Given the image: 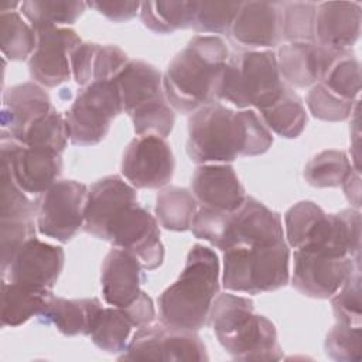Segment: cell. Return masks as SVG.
Segmentation results:
<instances>
[{
	"label": "cell",
	"instance_id": "f1b7e54d",
	"mask_svg": "<svg viewBox=\"0 0 362 362\" xmlns=\"http://www.w3.org/2000/svg\"><path fill=\"white\" fill-rule=\"evenodd\" d=\"M197 199L192 192L181 187H167L157 194L156 216L160 225L173 232H185L191 229L197 214Z\"/></svg>",
	"mask_w": 362,
	"mask_h": 362
},
{
	"label": "cell",
	"instance_id": "f6af8a7d",
	"mask_svg": "<svg viewBox=\"0 0 362 362\" xmlns=\"http://www.w3.org/2000/svg\"><path fill=\"white\" fill-rule=\"evenodd\" d=\"M348 201L358 209L361 206V177L358 170H352L341 185Z\"/></svg>",
	"mask_w": 362,
	"mask_h": 362
},
{
	"label": "cell",
	"instance_id": "83f0119b",
	"mask_svg": "<svg viewBox=\"0 0 362 362\" xmlns=\"http://www.w3.org/2000/svg\"><path fill=\"white\" fill-rule=\"evenodd\" d=\"M195 1H143L140 18L144 27L156 34H173L177 30L192 28Z\"/></svg>",
	"mask_w": 362,
	"mask_h": 362
},
{
	"label": "cell",
	"instance_id": "30bf717a",
	"mask_svg": "<svg viewBox=\"0 0 362 362\" xmlns=\"http://www.w3.org/2000/svg\"><path fill=\"white\" fill-rule=\"evenodd\" d=\"M92 236L129 252L139 260L143 270H154L163 264L164 245L158 223L146 208L139 205L137 197L116 205Z\"/></svg>",
	"mask_w": 362,
	"mask_h": 362
},
{
	"label": "cell",
	"instance_id": "ee69618b",
	"mask_svg": "<svg viewBox=\"0 0 362 362\" xmlns=\"http://www.w3.org/2000/svg\"><path fill=\"white\" fill-rule=\"evenodd\" d=\"M95 8L99 14L105 16L110 21L123 23L133 18L140 11V1H90L86 3Z\"/></svg>",
	"mask_w": 362,
	"mask_h": 362
},
{
	"label": "cell",
	"instance_id": "b9f144b4",
	"mask_svg": "<svg viewBox=\"0 0 362 362\" xmlns=\"http://www.w3.org/2000/svg\"><path fill=\"white\" fill-rule=\"evenodd\" d=\"M35 222L0 221L1 270L7 267L16 250L31 236H35Z\"/></svg>",
	"mask_w": 362,
	"mask_h": 362
},
{
	"label": "cell",
	"instance_id": "44dd1931",
	"mask_svg": "<svg viewBox=\"0 0 362 362\" xmlns=\"http://www.w3.org/2000/svg\"><path fill=\"white\" fill-rule=\"evenodd\" d=\"M339 51L317 42H286L276 55L280 76L286 85L294 88L313 86L320 82Z\"/></svg>",
	"mask_w": 362,
	"mask_h": 362
},
{
	"label": "cell",
	"instance_id": "7a4b0ae2",
	"mask_svg": "<svg viewBox=\"0 0 362 362\" xmlns=\"http://www.w3.org/2000/svg\"><path fill=\"white\" fill-rule=\"evenodd\" d=\"M229 49L218 35H195L167 65L163 89L170 106L192 115L198 109L218 102L216 92Z\"/></svg>",
	"mask_w": 362,
	"mask_h": 362
},
{
	"label": "cell",
	"instance_id": "3957f363",
	"mask_svg": "<svg viewBox=\"0 0 362 362\" xmlns=\"http://www.w3.org/2000/svg\"><path fill=\"white\" fill-rule=\"evenodd\" d=\"M218 293V256L211 247L195 243L187 255L185 266L178 279L158 297L160 322L185 331L204 328Z\"/></svg>",
	"mask_w": 362,
	"mask_h": 362
},
{
	"label": "cell",
	"instance_id": "60d3db41",
	"mask_svg": "<svg viewBox=\"0 0 362 362\" xmlns=\"http://www.w3.org/2000/svg\"><path fill=\"white\" fill-rule=\"evenodd\" d=\"M362 328L337 322L325 338V354L332 361L358 362L361 359Z\"/></svg>",
	"mask_w": 362,
	"mask_h": 362
},
{
	"label": "cell",
	"instance_id": "d4e9b609",
	"mask_svg": "<svg viewBox=\"0 0 362 362\" xmlns=\"http://www.w3.org/2000/svg\"><path fill=\"white\" fill-rule=\"evenodd\" d=\"M102 308L96 297L66 300L51 296L38 318L44 324H52L66 337L90 335Z\"/></svg>",
	"mask_w": 362,
	"mask_h": 362
},
{
	"label": "cell",
	"instance_id": "9a60e30c",
	"mask_svg": "<svg viewBox=\"0 0 362 362\" xmlns=\"http://www.w3.org/2000/svg\"><path fill=\"white\" fill-rule=\"evenodd\" d=\"M359 260L361 257L296 249L293 255V287L311 298H331L354 269L359 266Z\"/></svg>",
	"mask_w": 362,
	"mask_h": 362
},
{
	"label": "cell",
	"instance_id": "ac0fdd59",
	"mask_svg": "<svg viewBox=\"0 0 362 362\" xmlns=\"http://www.w3.org/2000/svg\"><path fill=\"white\" fill-rule=\"evenodd\" d=\"M64 264L65 253L61 246L31 236L16 250L7 267L1 270V277L10 283L52 291Z\"/></svg>",
	"mask_w": 362,
	"mask_h": 362
},
{
	"label": "cell",
	"instance_id": "5bb4252c",
	"mask_svg": "<svg viewBox=\"0 0 362 362\" xmlns=\"http://www.w3.org/2000/svg\"><path fill=\"white\" fill-rule=\"evenodd\" d=\"M1 165H4L13 181L30 195L44 194L62 173L61 154L28 147L0 132Z\"/></svg>",
	"mask_w": 362,
	"mask_h": 362
},
{
	"label": "cell",
	"instance_id": "e0dca14e",
	"mask_svg": "<svg viewBox=\"0 0 362 362\" xmlns=\"http://www.w3.org/2000/svg\"><path fill=\"white\" fill-rule=\"evenodd\" d=\"M122 174L134 188L158 189L165 187L175 170L174 154L160 136H137L126 147Z\"/></svg>",
	"mask_w": 362,
	"mask_h": 362
},
{
	"label": "cell",
	"instance_id": "8fae6325",
	"mask_svg": "<svg viewBox=\"0 0 362 362\" xmlns=\"http://www.w3.org/2000/svg\"><path fill=\"white\" fill-rule=\"evenodd\" d=\"M123 113L119 89L113 79L93 81L83 86L65 112L69 141L75 146L100 143L112 120Z\"/></svg>",
	"mask_w": 362,
	"mask_h": 362
},
{
	"label": "cell",
	"instance_id": "6da1fadb",
	"mask_svg": "<svg viewBox=\"0 0 362 362\" xmlns=\"http://www.w3.org/2000/svg\"><path fill=\"white\" fill-rule=\"evenodd\" d=\"M272 144V132L252 109L235 112L214 102L188 119L187 153L199 165L229 164L238 157L260 156Z\"/></svg>",
	"mask_w": 362,
	"mask_h": 362
},
{
	"label": "cell",
	"instance_id": "ffe728a7",
	"mask_svg": "<svg viewBox=\"0 0 362 362\" xmlns=\"http://www.w3.org/2000/svg\"><path fill=\"white\" fill-rule=\"evenodd\" d=\"M55 107L42 86L24 82L10 86L3 95L1 130L21 141L24 134Z\"/></svg>",
	"mask_w": 362,
	"mask_h": 362
},
{
	"label": "cell",
	"instance_id": "7402d4cb",
	"mask_svg": "<svg viewBox=\"0 0 362 362\" xmlns=\"http://www.w3.org/2000/svg\"><path fill=\"white\" fill-rule=\"evenodd\" d=\"M192 195L201 206L236 211L245 201V188L230 164H201L191 180Z\"/></svg>",
	"mask_w": 362,
	"mask_h": 362
},
{
	"label": "cell",
	"instance_id": "52a82bcc",
	"mask_svg": "<svg viewBox=\"0 0 362 362\" xmlns=\"http://www.w3.org/2000/svg\"><path fill=\"white\" fill-rule=\"evenodd\" d=\"M113 81L136 134L165 139L174 127L175 113L164 95L163 74L146 61L129 59Z\"/></svg>",
	"mask_w": 362,
	"mask_h": 362
},
{
	"label": "cell",
	"instance_id": "f35d334b",
	"mask_svg": "<svg viewBox=\"0 0 362 362\" xmlns=\"http://www.w3.org/2000/svg\"><path fill=\"white\" fill-rule=\"evenodd\" d=\"M0 221H23L37 223V204L18 188L4 165H1Z\"/></svg>",
	"mask_w": 362,
	"mask_h": 362
},
{
	"label": "cell",
	"instance_id": "2e32d148",
	"mask_svg": "<svg viewBox=\"0 0 362 362\" xmlns=\"http://www.w3.org/2000/svg\"><path fill=\"white\" fill-rule=\"evenodd\" d=\"M37 47L28 58L31 78L41 86L55 88L72 76L71 57L82 44L79 35L68 27L38 25Z\"/></svg>",
	"mask_w": 362,
	"mask_h": 362
},
{
	"label": "cell",
	"instance_id": "4316f807",
	"mask_svg": "<svg viewBox=\"0 0 362 362\" xmlns=\"http://www.w3.org/2000/svg\"><path fill=\"white\" fill-rule=\"evenodd\" d=\"M52 291L25 287L3 280L1 283V324L18 327L34 315H40Z\"/></svg>",
	"mask_w": 362,
	"mask_h": 362
},
{
	"label": "cell",
	"instance_id": "d6986e66",
	"mask_svg": "<svg viewBox=\"0 0 362 362\" xmlns=\"http://www.w3.org/2000/svg\"><path fill=\"white\" fill-rule=\"evenodd\" d=\"M228 35L235 44L256 51L257 48H274L280 45L283 40L281 3H240Z\"/></svg>",
	"mask_w": 362,
	"mask_h": 362
},
{
	"label": "cell",
	"instance_id": "9c48e42d",
	"mask_svg": "<svg viewBox=\"0 0 362 362\" xmlns=\"http://www.w3.org/2000/svg\"><path fill=\"white\" fill-rule=\"evenodd\" d=\"M290 249L286 240L270 246L232 247L223 252L222 284L226 290L260 294L288 283Z\"/></svg>",
	"mask_w": 362,
	"mask_h": 362
},
{
	"label": "cell",
	"instance_id": "f546056e",
	"mask_svg": "<svg viewBox=\"0 0 362 362\" xmlns=\"http://www.w3.org/2000/svg\"><path fill=\"white\" fill-rule=\"evenodd\" d=\"M134 324L129 314L119 307H103L90 331L92 342L107 354H123Z\"/></svg>",
	"mask_w": 362,
	"mask_h": 362
},
{
	"label": "cell",
	"instance_id": "8d00e7d4",
	"mask_svg": "<svg viewBox=\"0 0 362 362\" xmlns=\"http://www.w3.org/2000/svg\"><path fill=\"white\" fill-rule=\"evenodd\" d=\"M239 7V1H195L192 30L204 35L229 34Z\"/></svg>",
	"mask_w": 362,
	"mask_h": 362
},
{
	"label": "cell",
	"instance_id": "484cf974",
	"mask_svg": "<svg viewBox=\"0 0 362 362\" xmlns=\"http://www.w3.org/2000/svg\"><path fill=\"white\" fill-rule=\"evenodd\" d=\"M266 127L284 139L298 137L307 124V113L301 98L288 85L267 107L259 110Z\"/></svg>",
	"mask_w": 362,
	"mask_h": 362
},
{
	"label": "cell",
	"instance_id": "e575fe53",
	"mask_svg": "<svg viewBox=\"0 0 362 362\" xmlns=\"http://www.w3.org/2000/svg\"><path fill=\"white\" fill-rule=\"evenodd\" d=\"M317 4L311 1L281 3V37L287 42H315Z\"/></svg>",
	"mask_w": 362,
	"mask_h": 362
},
{
	"label": "cell",
	"instance_id": "4dcf8cb0",
	"mask_svg": "<svg viewBox=\"0 0 362 362\" xmlns=\"http://www.w3.org/2000/svg\"><path fill=\"white\" fill-rule=\"evenodd\" d=\"M37 47V33L17 11L0 13V48L10 61L30 58Z\"/></svg>",
	"mask_w": 362,
	"mask_h": 362
},
{
	"label": "cell",
	"instance_id": "cb8c5ba5",
	"mask_svg": "<svg viewBox=\"0 0 362 362\" xmlns=\"http://www.w3.org/2000/svg\"><path fill=\"white\" fill-rule=\"evenodd\" d=\"M362 8L355 1L317 4L315 42L332 49H351L361 34Z\"/></svg>",
	"mask_w": 362,
	"mask_h": 362
},
{
	"label": "cell",
	"instance_id": "74e56055",
	"mask_svg": "<svg viewBox=\"0 0 362 362\" xmlns=\"http://www.w3.org/2000/svg\"><path fill=\"white\" fill-rule=\"evenodd\" d=\"M361 266L344 281L341 288L331 297V305L337 322L361 327L362 324V298H361Z\"/></svg>",
	"mask_w": 362,
	"mask_h": 362
},
{
	"label": "cell",
	"instance_id": "ba28073f",
	"mask_svg": "<svg viewBox=\"0 0 362 362\" xmlns=\"http://www.w3.org/2000/svg\"><path fill=\"white\" fill-rule=\"evenodd\" d=\"M276 54L270 49H243L229 54L223 65L216 99L239 109L262 110L284 90Z\"/></svg>",
	"mask_w": 362,
	"mask_h": 362
},
{
	"label": "cell",
	"instance_id": "d590c367",
	"mask_svg": "<svg viewBox=\"0 0 362 362\" xmlns=\"http://www.w3.org/2000/svg\"><path fill=\"white\" fill-rule=\"evenodd\" d=\"M68 139L69 133L65 116H62L57 109H54L42 120L34 124L24 134L20 143L28 147L49 150L61 154L66 147Z\"/></svg>",
	"mask_w": 362,
	"mask_h": 362
},
{
	"label": "cell",
	"instance_id": "5b68a950",
	"mask_svg": "<svg viewBox=\"0 0 362 362\" xmlns=\"http://www.w3.org/2000/svg\"><path fill=\"white\" fill-rule=\"evenodd\" d=\"M195 238L225 252L232 247L270 246L284 240L281 216L253 197L232 212L201 206L192 221Z\"/></svg>",
	"mask_w": 362,
	"mask_h": 362
},
{
	"label": "cell",
	"instance_id": "7c38bea8",
	"mask_svg": "<svg viewBox=\"0 0 362 362\" xmlns=\"http://www.w3.org/2000/svg\"><path fill=\"white\" fill-rule=\"evenodd\" d=\"M88 187L74 180H59L38 195L37 229L58 242L71 240L85 222Z\"/></svg>",
	"mask_w": 362,
	"mask_h": 362
},
{
	"label": "cell",
	"instance_id": "1f68e13d",
	"mask_svg": "<svg viewBox=\"0 0 362 362\" xmlns=\"http://www.w3.org/2000/svg\"><path fill=\"white\" fill-rule=\"evenodd\" d=\"M328 90L355 102L361 92V64L351 49L339 51L320 79Z\"/></svg>",
	"mask_w": 362,
	"mask_h": 362
},
{
	"label": "cell",
	"instance_id": "836d02e7",
	"mask_svg": "<svg viewBox=\"0 0 362 362\" xmlns=\"http://www.w3.org/2000/svg\"><path fill=\"white\" fill-rule=\"evenodd\" d=\"M354 170L348 156L341 150H324L314 156L304 167L305 181L315 188L342 185Z\"/></svg>",
	"mask_w": 362,
	"mask_h": 362
},
{
	"label": "cell",
	"instance_id": "277c9868",
	"mask_svg": "<svg viewBox=\"0 0 362 362\" xmlns=\"http://www.w3.org/2000/svg\"><path fill=\"white\" fill-rule=\"evenodd\" d=\"M208 324L222 348L236 361H279L283 356L274 324L255 314L253 301L247 297L218 293Z\"/></svg>",
	"mask_w": 362,
	"mask_h": 362
},
{
	"label": "cell",
	"instance_id": "7bdbcfd3",
	"mask_svg": "<svg viewBox=\"0 0 362 362\" xmlns=\"http://www.w3.org/2000/svg\"><path fill=\"white\" fill-rule=\"evenodd\" d=\"M95 48V42H82L75 48L71 57L72 78L82 88L92 82V58Z\"/></svg>",
	"mask_w": 362,
	"mask_h": 362
},
{
	"label": "cell",
	"instance_id": "603a6c76",
	"mask_svg": "<svg viewBox=\"0 0 362 362\" xmlns=\"http://www.w3.org/2000/svg\"><path fill=\"white\" fill-rule=\"evenodd\" d=\"M143 267L129 252L113 247L103 259L100 269L102 296L109 305L129 308L134 304L143 290Z\"/></svg>",
	"mask_w": 362,
	"mask_h": 362
},
{
	"label": "cell",
	"instance_id": "d6a6232c",
	"mask_svg": "<svg viewBox=\"0 0 362 362\" xmlns=\"http://www.w3.org/2000/svg\"><path fill=\"white\" fill-rule=\"evenodd\" d=\"M86 3L68 0H27L20 4L23 16L33 27L71 25L85 11Z\"/></svg>",
	"mask_w": 362,
	"mask_h": 362
},
{
	"label": "cell",
	"instance_id": "8992f818",
	"mask_svg": "<svg viewBox=\"0 0 362 362\" xmlns=\"http://www.w3.org/2000/svg\"><path fill=\"white\" fill-rule=\"evenodd\" d=\"M284 226L287 243L293 249L361 257V214L358 209L325 214L315 202L300 201L287 209Z\"/></svg>",
	"mask_w": 362,
	"mask_h": 362
},
{
	"label": "cell",
	"instance_id": "4fadbf2b",
	"mask_svg": "<svg viewBox=\"0 0 362 362\" xmlns=\"http://www.w3.org/2000/svg\"><path fill=\"white\" fill-rule=\"evenodd\" d=\"M120 361H208L204 342L195 331L175 329L160 324L139 327L127 344Z\"/></svg>",
	"mask_w": 362,
	"mask_h": 362
},
{
	"label": "cell",
	"instance_id": "ab89813d",
	"mask_svg": "<svg viewBox=\"0 0 362 362\" xmlns=\"http://www.w3.org/2000/svg\"><path fill=\"white\" fill-rule=\"evenodd\" d=\"M358 100L351 102L328 90L322 83H314L305 98L310 113L324 122H342L348 119Z\"/></svg>",
	"mask_w": 362,
	"mask_h": 362
}]
</instances>
